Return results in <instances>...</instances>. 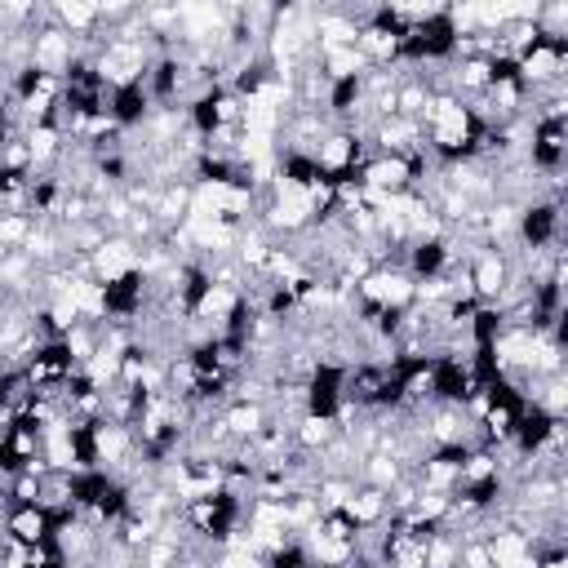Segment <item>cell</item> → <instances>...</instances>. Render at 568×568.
I'll return each mask as SVG.
<instances>
[{"mask_svg":"<svg viewBox=\"0 0 568 568\" xmlns=\"http://www.w3.org/2000/svg\"><path fill=\"white\" fill-rule=\"evenodd\" d=\"M356 178H360L369 191L400 196V191L413 187V165H409L404 156H369V160L356 169Z\"/></svg>","mask_w":568,"mask_h":568,"instance_id":"6da1fadb","label":"cell"},{"mask_svg":"<svg viewBox=\"0 0 568 568\" xmlns=\"http://www.w3.org/2000/svg\"><path fill=\"white\" fill-rule=\"evenodd\" d=\"M506 285H511V263H506L498 249H485V254L471 263V293H476V302L493 307Z\"/></svg>","mask_w":568,"mask_h":568,"instance_id":"7a4b0ae2","label":"cell"},{"mask_svg":"<svg viewBox=\"0 0 568 568\" xmlns=\"http://www.w3.org/2000/svg\"><path fill=\"white\" fill-rule=\"evenodd\" d=\"M5 528H10V537H14V542L41 546V542H49V528H54V520H49L41 506H14V511L5 515Z\"/></svg>","mask_w":568,"mask_h":568,"instance_id":"3957f363","label":"cell"},{"mask_svg":"<svg viewBox=\"0 0 568 568\" xmlns=\"http://www.w3.org/2000/svg\"><path fill=\"white\" fill-rule=\"evenodd\" d=\"M343 515L356 524V528H365V524H382L391 511H387V493H378V489H369V485H356V493H352V502L343 506Z\"/></svg>","mask_w":568,"mask_h":568,"instance_id":"277c9868","label":"cell"},{"mask_svg":"<svg viewBox=\"0 0 568 568\" xmlns=\"http://www.w3.org/2000/svg\"><path fill=\"white\" fill-rule=\"evenodd\" d=\"M324 76L333 80V85H347V80H360L365 71H369V63H365V54L360 49H324Z\"/></svg>","mask_w":568,"mask_h":568,"instance_id":"5b68a950","label":"cell"}]
</instances>
